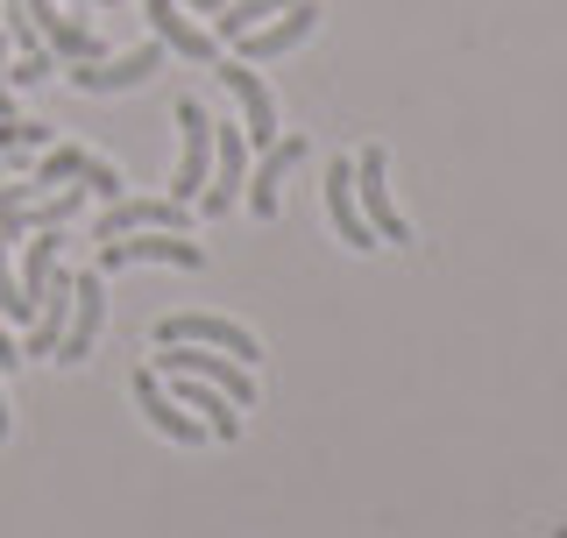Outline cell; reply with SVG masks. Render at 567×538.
I'll return each instance as SVG.
<instances>
[{
  "label": "cell",
  "mask_w": 567,
  "mask_h": 538,
  "mask_svg": "<svg viewBox=\"0 0 567 538\" xmlns=\"http://www.w3.org/2000/svg\"><path fill=\"white\" fill-rule=\"evenodd\" d=\"M327 220H333V235H341L354 256H369V248H377L362 206H354V156H333V164H327Z\"/></svg>",
  "instance_id": "16"
},
{
  "label": "cell",
  "mask_w": 567,
  "mask_h": 538,
  "mask_svg": "<svg viewBox=\"0 0 567 538\" xmlns=\"http://www.w3.org/2000/svg\"><path fill=\"white\" fill-rule=\"evenodd\" d=\"M0 439H8V397H0Z\"/></svg>",
  "instance_id": "25"
},
{
  "label": "cell",
  "mask_w": 567,
  "mask_h": 538,
  "mask_svg": "<svg viewBox=\"0 0 567 538\" xmlns=\"http://www.w3.org/2000/svg\"><path fill=\"white\" fill-rule=\"evenodd\" d=\"M171 397L192 411V418L206 425V439H241V411L227 404V390H213V383H199V375H171Z\"/></svg>",
  "instance_id": "18"
},
{
  "label": "cell",
  "mask_w": 567,
  "mask_h": 538,
  "mask_svg": "<svg viewBox=\"0 0 567 538\" xmlns=\"http://www.w3.org/2000/svg\"><path fill=\"white\" fill-rule=\"evenodd\" d=\"M142 14H150V35L171 50V58H185V64H213V58H220L213 29H199L177 0H142Z\"/></svg>",
  "instance_id": "13"
},
{
  "label": "cell",
  "mask_w": 567,
  "mask_h": 538,
  "mask_svg": "<svg viewBox=\"0 0 567 538\" xmlns=\"http://www.w3.org/2000/svg\"><path fill=\"white\" fill-rule=\"evenodd\" d=\"M213 79L235 93V106H241V135L256 142V149H270V142L284 135V128H277V100H270V85H262L241 58H213Z\"/></svg>",
  "instance_id": "8"
},
{
  "label": "cell",
  "mask_w": 567,
  "mask_h": 538,
  "mask_svg": "<svg viewBox=\"0 0 567 538\" xmlns=\"http://www.w3.org/2000/svg\"><path fill=\"white\" fill-rule=\"evenodd\" d=\"M354 206H362V220H369V235H377V248L383 241H412V227H404V213H398V199H390V156H383V142H369L362 156H354Z\"/></svg>",
  "instance_id": "2"
},
{
  "label": "cell",
  "mask_w": 567,
  "mask_h": 538,
  "mask_svg": "<svg viewBox=\"0 0 567 538\" xmlns=\"http://www.w3.org/2000/svg\"><path fill=\"white\" fill-rule=\"evenodd\" d=\"M58 248H64V227H43V235L29 241V256H22V269H14V283H22V298H29V304L43 298L50 269H58Z\"/></svg>",
  "instance_id": "20"
},
{
  "label": "cell",
  "mask_w": 567,
  "mask_h": 538,
  "mask_svg": "<svg viewBox=\"0 0 567 538\" xmlns=\"http://www.w3.org/2000/svg\"><path fill=\"white\" fill-rule=\"evenodd\" d=\"M0 319H14V327L35 319V304L22 298V283H14V269H8V241H0Z\"/></svg>",
  "instance_id": "22"
},
{
  "label": "cell",
  "mask_w": 567,
  "mask_h": 538,
  "mask_svg": "<svg viewBox=\"0 0 567 538\" xmlns=\"http://www.w3.org/2000/svg\"><path fill=\"white\" fill-rule=\"evenodd\" d=\"M71 277H79V269H50L43 298H35V319H29L22 362H35V354H58V340H64V327H71Z\"/></svg>",
  "instance_id": "17"
},
{
  "label": "cell",
  "mask_w": 567,
  "mask_h": 538,
  "mask_svg": "<svg viewBox=\"0 0 567 538\" xmlns=\"http://www.w3.org/2000/svg\"><path fill=\"white\" fill-rule=\"evenodd\" d=\"M206 164H213V121L199 100H177V177H171L177 206H192L206 192Z\"/></svg>",
  "instance_id": "6"
},
{
  "label": "cell",
  "mask_w": 567,
  "mask_h": 538,
  "mask_svg": "<svg viewBox=\"0 0 567 538\" xmlns=\"http://www.w3.org/2000/svg\"><path fill=\"white\" fill-rule=\"evenodd\" d=\"M164 58H171V50L150 35V43H135V50H128V58H100V64H58V71H64L71 85H79V93H135V85H150L156 71H164Z\"/></svg>",
  "instance_id": "4"
},
{
  "label": "cell",
  "mask_w": 567,
  "mask_h": 538,
  "mask_svg": "<svg viewBox=\"0 0 567 538\" xmlns=\"http://www.w3.org/2000/svg\"><path fill=\"white\" fill-rule=\"evenodd\" d=\"M298 164H306V135H277L270 149H262V170H248V185H241V199H248L256 220H277V185Z\"/></svg>",
  "instance_id": "15"
},
{
  "label": "cell",
  "mask_w": 567,
  "mask_h": 538,
  "mask_svg": "<svg viewBox=\"0 0 567 538\" xmlns=\"http://www.w3.org/2000/svg\"><path fill=\"white\" fill-rule=\"evenodd\" d=\"M22 8H29L35 35L50 43V58H58V64H100L106 58V35L93 22H79V14H64L58 0H22Z\"/></svg>",
  "instance_id": "7"
},
{
  "label": "cell",
  "mask_w": 567,
  "mask_h": 538,
  "mask_svg": "<svg viewBox=\"0 0 567 538\" xmlns=\"http://www.w3.org/2000/svg\"><path fill=\"white\" fill-rule=\"evenodd\" d=\"M100 327H106V283H100V269H79V277H71V327H64V340H58V354H50V362L79 369L85 354H93Z\"/></svg>",
  "instance_id": "9"
},
{
  "label": "cell",
  "mask_w": 567,
  "mask_h": 538,
  "mask_svg": "<svg viewBox=\"0 0 567 538\" xmlns=\"http://www.w3.org/2000/svg\"><path fill=\"white\" fill-rule=\"evenodd\" d=\"M0 192H8V177H0Z\"/></svg>",
  "instance_id": "26"
},
{
  "label": "cell",
  "mask_w": 567,
  "mask_h": 538,
  "mask_svg": "<svg viewBox=\"0 0 567 538\" xmlns=\"http://www.w3.org/2000/svg\"><path fill=\"white\" fill-rule=\"evenodd\" d=\"M177 8H185V14H206V22H213V14H220L227 0H177Z\"/></svg>",
  "instance_id": "23"
},
{
  "label": "cell",
  "mask_w": 567,
  "mask_h": 538,
  "mask_svg": "<svg viewBox=\"0 0 567 538\" xmlns=\"http://www.w3.org/2000/svg\"><path fill=\"white\" fill-rule=\"evenodd\" d=\"M85 8H128V0H85Z\"/></svg>",
  "instance_id": "24"
},
{
  "label": "cell",
  "mask_w": 567,
  "mask_h": 538,
  "mask_svg": "<svg viewBox=\"0 0 567 538\" xmlns=\"http://www.w3.org/2000/svg\"><path fill=\"white\" fill-rule=\"evenodd\" d=\"M185 213L192 206H177V199H128V192H121V199L100 213L93 241H121V235H142V227H171V235H185Z\"/></svg>",
  "instance_id": "14"
},
{
  "label": "cell",
  "mask_w": 567,
  "mask_h": 538,
  "mask_svg": "<svg viewBox=\"0 0 567 538\" xmlns=\"http://www.w3.org/2000/svg\"><path fill=\"white\" fill-rule=\"evenodd\" d=\"M284 8H291V0H227V8L220 14H213V43H235V35H248V29H262V22H270V14H284Z\"/></svg>",
  "instance_id": "19"
},
{
  "label": "cell",
  "mask_w": 567,
  "mask_h": 538,
  "mask_svg": "<svg viewBox=\"0 0 567 538\" xmlns=\"http://www.w3.org/2000/svg\"><path fill=\"white\" fill-rule=\"evenodd\" d=\"M29 149H50V128L43 121H0V156H29Z\"/></svg>",
  "instance_id": "21"
},
{
  "label": "cell",
  "mask_w": 567,
  "mask_h": 538,
  "mask_svg": "<svg viewBox=\"0 0 567 538\" xmlns=\"http://www.w3.org/2000/svg\"><path fill=\"white\" fill-rule=\"evenodd\" d=\"M128 390H135V411H142V418H150V425H156V433H164L171 446H206V425H199L185 404L171 397L156 369H135V383H128Z\"/></svg>",
  "instance_id": "12"
},
{
  "label": "cell",
  "mask_w": 567,
  "mask_h": 538,
  "mask_svg": "<svg viewBox=\"0 0 567 538\" xmlns=\"http://www.w3.org/2000/svg\"><path fill=\"white\" fill-rule=\"evenodd\" d=\"M319 0H291V8L277 14V22H262V29H248V35H235V58L241 64H262V58H284V50H298L306 35L319 29Z\"/></svg>",
  "instance_id": "11"
},
{
  "label": "cell",
  "mask_w": 567,
  "mask_h": 538,
  "mask_svg": "<svg viewBox=\"0 0 567 538\" xmlns=\"http://www.w3.org/2000/svg\"><path fill=\"white\" fill-rule=\"evenodd\" d=\"M241 185H248V135L235 128V121H213V185L192 206L213 220V213H227V206L241 199Z\"/></svg>",
  "instance_id": "10"
},
{
  "label": "cell",
  "mask_w": 567,
  "mask_h": 538,
  "mask_svg": "<svg viewBox=\"0 0 567 538\" xmlns=\"http://www.w3.org/2000/svg\"><path fill=\"white\" fill-rule=\"evenodd\" d=\"M156 375H199V383H213V390H227V404L235 411H248L256 404V369H241L235 354H220V348H192V340H171L164 354H156Z\"/></svg>",
  "instance_id": "1"
},
{
  "label": "cell",
  "mask_w": 567,
  "mask_h": 538,
  "mask_svg": "<svg viewBox=\"0 0 567 538\" xmlns=\"http://www.w3.org/2000/svg\"><path fill=\"white\" fill-rule=\"evenodd\" d=\"M128 262H177V269H206V248L171 235V227H142V235H121V241H100V277H114V269Z\"/></svg>",
  "instance_id": "5"
},
{
  "label": "cell",
  "mask_w": 567,
  "mask_h": 538,
  "mask_svg": "<svg viewBox=\"0 0 567 538\" xmlns=\"http://www.w3.org/2000/svg\"><path fill=\"white\" fill-rule=\"evenodd\" d=\"M171 340H192V348H220V354H235L241 369H256L262 362V340L235 327V319H220V312H164L156 319V348H171Z\"/></svg>",
  "instance_id": "3"
}]
</instances>
